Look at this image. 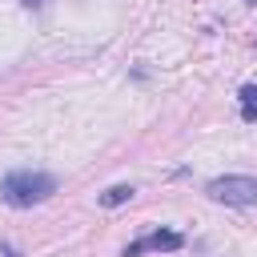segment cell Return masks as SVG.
<instances>
[{"mask_svg": "<svg viewBox=\"0 0 257 257\" xmlns=\"http://www.w3.org/2000/svg\"><path fill=\"white\" fill-rule=\"evenodd\" d=\"M4 201L16 205V209H32L40 201H48L56 193V177L52 173H36V169H20V173H8L4 185H0Z\"/></svg>", "mask_w": 257, "mask_h": 257, "instance_id": "obj_1", "label": "cell"}, {"mask_svg": "<svg viewBox=\"0 0 257 257\" xmlns=\"http://www.w3.org/2000/svg\"><path fill=\"white\" fill-rule=\"evenodd\" d=\"M209 197L221 205H257V177H217L209 181Z\"/></svg>", "mask_w": 257, "mask_h": 257, "instance_id": "obj_2", "label": "cell"}, {"mask_svg": "<svg viewBox=\"0 0 257 257\" xmlns=\"http://www.w3.org/2000/svg\"><path fill=\"white\" fill-rule=\"evenodd\" d=\"M181 245H185V237H181V233H173V229H153V233H145L141 241H133L120 257H141V253H149V249L173 253V249H181Z\"/></svg>", "mask_w": 257, "mask_h": 257, "instance_id": "obj_3", "label": "cell"}, {"mask_svg": "<svg viewBox=\"0 0 257 257\" xmlns=\"http://www.w3.org/2000/svg\"><path fill=\"white\" fill-rule=\"evenodd\" d=\"M124 201H133V185H112L108 193H100V205H104V209H116V205H124Z\"/></svg>", "mask_w": 257, "mask_h": 257, "instance_id": "obj_4", "label": "cell"}, {"mask_svg": "<svg viewBox=\"0 0 257 257\" xmlns=\"http://www.w3.org/2000/svg\"><path fill=\"white\" fill-rule=\"evenodd\" d=\"M241 116L245 120H257V84H245L241 88Z\"/></svg>", "mask_w": 257, "mask_h": 257, "instance_id": "obj_5", "label": "cell"}, {"mask_svg": "<svg viewBox=\"0 0 257 257\" xmlns=\"http://www.w3.org/2000/svg\"><path fill=\"white\" fill-rule=\"evenodd\" d=\"M20 4H28V8H36V4H44V0H20Z\"/></svg>", "mask_w": 257, "mask_h": 257, "instance_id": "obj_6", "label": "cell"}]
</instances>
